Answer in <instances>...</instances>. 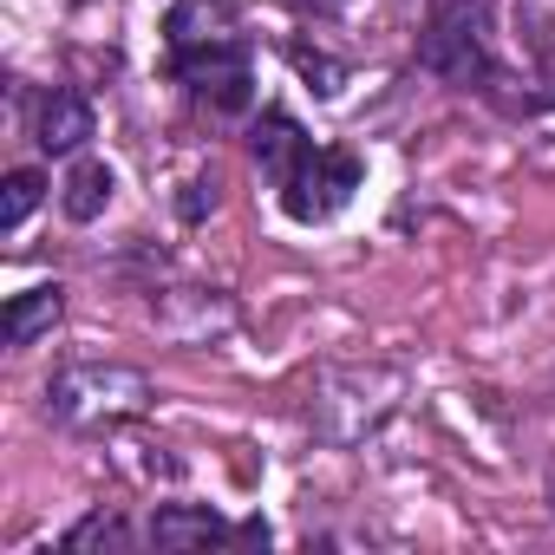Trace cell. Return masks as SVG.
<instances>
[{
	"label": "cell",
	"instance_id": "6da1fadb",
	"mask_svg": "<svg viewBox=\"0 0 555 555\" xmlns=\"http://www.w3.org/2000/svg\"><path fill=\"white\" fill-rule=\"evenodd\" d=\"M418 66L438 73L444 86H483L496 79V53H490V8L483 0H438L418 34Z\"/></svg>",
	"mask_w": 555,
	"mask_h": 555
},
{
	"label": "cell",
	"instance_id": "7a4b0ae2",
	"mask_svg": "<svg viewBox=\"0 0 555 555\" xmlns=\"http://www.w3.org/2000/svg\"><path fill=\"white\" fill-rule=\"evenodd\" d=\"M151 405V379L131 366H66L47 386V418L53 425H118Z\"/></svg>",
	"mask_w": 555,
	"mask_h": 555
},
{
	"label": "cell",
	"instance_id": "3957f363",
	"mask_svg": "<svg viewBox=\"0 0 555 555\" xmlns=\"http://www.w3.org/2000/svg\"><path fill=\"white\" fill-rule=\"evenodd\" d=\"M360 177H366V164L353 157V151H327V144H308L295 164H288V177L274 183V196H282V209L295 216V222H334L347 203H353V190H360Z\"/></svg>",
	"mask_w": 555,
	"mask_h": 555
},
{
	"label": "cell",
	"instance_id": "277c9868",
	"mask_svg": "<svg viewBox=\"0 0 555 555\" xmlns=\"http://www.w3.org/2000/svg\"><path fill=\"white\" fill-rule=\"evenodd\" d=\"M177 79L209 105V112H248L255 105V66H248V40H222V47H203V53H183L170 60Z\"/></svg>",
	"mask_w": 555,
	"mask_h": 555
},
{
	"label": "cell",
	"instance_id": "5b68a950",
	"mask_svg": "<svg viewBox=\"0 0 555 555\" xmlns=\"http://www.w3.org/2000/svg\"><path fill=\"white\" fill-rule=\"evenodd\" d=\"M222 40H242V21H235L229 0H177L170 21H164V47H170V60L203 53V47H222Z\"/></svg>",
	"mask_w": 555,
	"mask_h": 555
},
{
	"label": "cell",
	"instance_id": "8992f818",
	"mask_svg": "<svg viewBox=\"0 0 555 555\" xmlns=\"http://www.w3.org/2000/svg\"><path fill=\"white\" fill-rule=\"evenodd\" d=\"M34 138H40V151H47V157H73V151H86V138H92V105H86V92L53 86V92L40 99Z\"/></svg>",
	"mask_w": 555,
	"mask_h": 555
},
{
	"label": "cell",
	"instance_id": "52a82bcc",
	"mask_svg": "<svg viewBox=\"0 0 555 555\" xmlns=\"http://www.w3.org/2000/svg\"><path fill=\"white\" fill-rule=\"evenodd\" d=\"M222 535H229V522L216 509H203V503H164L151 516V542L157 548H209Z\"/></svg>",
	"mask_w": 555,
	"mask_h": 555
},
{
	"label": "cell",
	"instance_id": "ba28073f",
	"mask_svg": "<svg viewBox=\"0 0 555 555\" xmlns=\"http://www.w3.org/2000/svg\"><path fill=\"white\" fill-rule=\"evenodd\" d=\"M60 308H66V288H60V282H40V288L14 295L8 314H0V340H8V347H34V340L60 321Z\"/></svg>",
	"mask_w": 555,
	"mask_h": 555
},
{
	"label": "cell",
	"instance_id": "9c48e42d",
	"mask_svg": "<svg viewBox=\"0 0 555 555\" xmlns=\"http://www.w3.org/2000/svg\"><path fill=\"white\" fill-rule=\"evenodd\" d=\"M308 144H314V138H308L288 112H261V118H255V138H248V151H255V164L268 170V183H282L288 164H295Z\"/></svg>",
	"mask_w": 555,
	"mask_h": 555
},
{
	"label": "cell",
	"instance_id": "30bf717a",
	"mask_svg": "<svg viewBox=\"0 0 555 555\" xmlns=\"http://www.w3.org/2000/svg\"><path fill=\"white\" fill-rule=\"evenodd\" d=\"M112 190H118V177H112V164H99V157H86V164H73V177L60 183V209H66L73 222H99V216L112 209Z\"/></svg>",
	"mask_w": 555,
	"mask_h": 555
},
{
	"label": "cell",
	"instance_id": "8fae6325",
	"mask_svg": "<svg viewBox=\"0 0 555 555\" xmlns=\"http://www.w3.org/2000/svg\"><path fill=\"white\" fill-rule=\"evenodd\" d=\"M66 548H73V555H92V548H112V555H125V548H131V529H125V516H105V509H92V516H79V522L66 529Z\"/></svg>",
	"mask_w": 555,
	"mask_h": 555
},
{
	"label": "cell",
	"instance_id": "7c38bea8",
	"mask_svg": "<svg viewBox=\"0 0 555 555\" xmlns=\"http://www.w3.org/2000/svg\"><path fill=\"white\" fill-rule=\"evenodd\" d=\"M40 196H47V177H40V170H14V177H8V196H0V229L14 235V229L40 209Z\"/></svg>",
	"mask_w": 555,
	"mask_h": 555
},
{
	"label": "cell",
	"instance_id": "4fadbf2b",
	"mask_svg": "<svg viewBox=\"0 0 555 555\" xmlns=\"http://www.w3.org/2000/svg\"><path fill=\"white\" fill-rule=\"evenodd\" d=\"M288 60H295L308 79H321V99H334L340 79H347V66H334V60H321V53H308V47H288Z\"/></svg>",
	"mask_w": 555,
	"mask_h": 555
},
{
	"label": "cell",
	"instance_id": "5bb4252c",
	"mask_svg": "<svg viewBox=\"0 0 555 555\" xmlns=\"http://www.w3.org/2000/svg\"><path fill=\"white\" fill-rule=\"evenodd\" d=\"M190 196H183V222H196L203 209H216V177H196V183H183Z\"/></svg>",
	"mask_w": 555,
	"mask_h": 555
}]
</instances>
